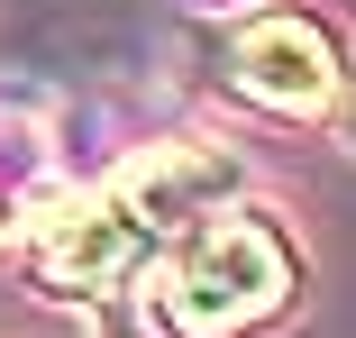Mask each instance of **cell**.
<instances>
[{
	"label": "cell",
	"instance_id": "1",
	"mask_svg": "<svg viewBox=\"0 0 356 338\" xmlns=\"http://www.w3.org/2000/svg\"><path fill=\"white\" fill-rule=\"evenodd\" d=\"M293 293V256L256 211H210L174 238L165 275H156V320L174 338H238L283 311Z\"/></svg>",
	"mask_w": 356,
	"mask_h": 338
},
{
	"label": "cell",
	"instance_id": "2",
	"mask_svg": "<svg viewBox=\"0 0 356 338\" xmlns=\"http://www.w3.org/2000/svg\"><path fill=\"white\" fill-rule=\"evenodd\" d=\"M156 247H165V229L147 220V201L128 192V174L101 183V192H74V201H46V211L28 220V265L55 293H110Z\"/></svg>",
	"mask_w": 356,
	"mask_h": 338
},
{
	"label": "cell",
	"instance_id": "3",
	"mask_svg": "<svg viewBox=\"0 0 356 338\" xmlns=\"http://www.w3.org/2000/svg\"><path fill=\"white\" fill-rule=\"evenodd\" d=\"M238 83L256 101H274V110H329L338 55H329V37L311 19H256L238 37Z\"/></svg>",
	"mask_w": 356,
	"mask_h": 338
},
{
	"label": "cell",
	"instance_id": "4",
	"mask_svg": "<svg viewBox=\"0 0 356 338\" xmlns=\"http://www.w3.org/2000/svg\"><path fill=\"white\" fill-rule=\"evenodd\" d=\"M338 138L356 147V83H347V110H338Z\"/></svg>",
	"mask_w": 356,
	"mask_h": 338
},
{
	"label": "cell",
	"instance_id": "5",
	"mask_svg": "<svg viewBox=\"0 0 356 338\" xmlns=\"http://www.w3.org/2000/svg\"><path fill=\"white\" fill-rule=\"evenodd\" d=\"M101 338H137V329H119V311H110V320H101Z\"/></svg>",
	"mask_w": 356,
	"mask_h": 338
}]
</instances>
